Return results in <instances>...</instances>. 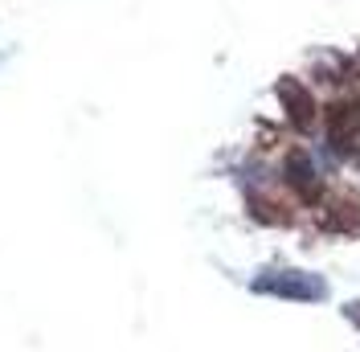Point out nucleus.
<instances>
[{"label": "nucleus", "mask_w": 360, "mask_h": 352, "mask_svg": "<svg viewBox=\"0 0 360 352\" xmlns=\"http://www.w3.org/2000/svg\"><path fill=\"white\" fill-rule=\"evenodd\" d=\"M328 139L336 144V152H352L360 144V103L344 99L328 107Z\"/></svg>", "instance_id": "f257e3e1"}, {"label": "nucleus", "mask_w": 360, "mask_h": 352, "mask_svg": "<svg viewBox=\"0 0 360 352\" xmlns=\"http://www.w3.org/2000/svg\"><path fill=\"white\" fill-rule=\"evenodd\" d=\"M258 291H274V295H287V299H319L323 295V283L315 275H303V270H274L266 279H258Z\"/></svg>", "instance_id": "f03ea898"}, {"label": "nucleus", "mask_w": 360, "mask_h": 352, "mask_svg": "<svg viewBox=\"0 0 360 352\" xmlns=\"http://www.w3.org/2000/svg\"><path fill=\"white\" fill-rule=\"evenodd\" d=\"M278 99H283V107H287V119H291L299 132H307L315 123V99L307 87H299L295 78H287V82H278Z\"/></svg>", "instance_id": "7ed1b4c3"}, {"label": "nucleus", "mask_w": 360, "mask_h": 352, "mask_svg": "<svg viewBox=\"0 0 360 352\" xmlns=\"http://www.w3.org/2000/svg\"><path fill=\"white\" fill-rule=\"evenodd\" d=\"M287 184L299 193V201H319L323 184H319V176H315L307 152H291L287 156Z\"/></svg>", "instance_id": "20e7f679"}, {"label": "nucleus", "mask_w": 360, "mask_h": 352, "mask_svg": "<svg viewBox=\"0 0 360 352\" xmlns=\"http://www.w3.org/2000/svg\"><path fill=\"white\" fill-rule=\"evenodd\" d=\"M4 58H8V49H0V62H4Z\"/></svg>", "instance_id": "39448f33"}]
</instances>
